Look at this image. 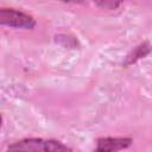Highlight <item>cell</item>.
<instances>
[{
	"label": "cell",
	"mask_w": 152,
	"mask_h": 152,
	"mask_svg": "<svg viewBox=\"0 0 152 152\" xmlns=\"http://www.w3.org/2000/svg\"><path fill=\"white\" fill-rule=\"evenodd\" d=\"M8 151H43V152H62L71 151L70 147L57 140H45L40 138H28L19 140L8 146Z\"/></svg>",
	"instance_id": "6da1fadb"
},
{
	"label": "cell",
	"mask_w": 152,
	"mask_h": 152,
	"mask_svg": "<svg viewBox=\"0 0 152 152\" xmlns=\"http://www.w3.org/2000/svg\"><path fill=\"white\" fill-rule=\"evenodd\" d=\"M0 24L15 28H33L36 26V20L33 17L13 10V8H1L0 10Z\"/></svg>",
	"instance_id": "7a4b0ae2"
},
{
	"label": "cell",
	"mask_w": 152,
	"mask_h": 152,
	"mask_svg": "<svg viewBox=\"0 0 152 152\" xmlns=\"http://www.w3.org/2000/svg\"><path fill=\"white\" fill-rule=\"evenodd\" d=\"M131 144H132L131 138H100L97 139L96 151L100 152L120 151L129 147Z\"/></svg>",
	"instance_id": "3957f363"
},
{
	"label": "cell",
	"mask_w": 152,
	"mask_h": 152,
	"mask_svg": "<svg viewBox=\"0 0 152 152\" xmlns=\"http://www.w3.org/2000/svg\"><path fill=\"white\" fill-rule=\"evenodd\" d=\"M151 50H152V46H151V45H150L147 42H145V43L140 44L139 46L134 48V49L132 50V52H131V53L127 56L126 62H125V65L133 64V63H135L138 59L144 58L146 55H148V53L151 52Z\"/></svg>",
	"instance_id": "277c9868"
}]
</instances>
